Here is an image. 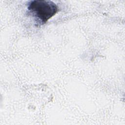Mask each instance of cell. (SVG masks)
I'll return each instance as SVG.
<instances>
[{
    "instance_id": "cell-1",
    "label": "cell",
    "mask_w": 125,
    "mask_h": 125,
    "mask_svg": "<svg viewBox=\"0 0 125 125\" xmlns=\"http://www.w3.org/2000/svg\"><path fill=\"white\" fill-rule=\"evenodd\" d=\"M28 13L39 25L45 24L58 11V7L53 1L45 0L30 1L27 6Z\"/></svg>"
}]
</instances>
